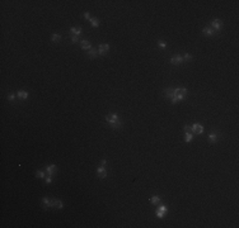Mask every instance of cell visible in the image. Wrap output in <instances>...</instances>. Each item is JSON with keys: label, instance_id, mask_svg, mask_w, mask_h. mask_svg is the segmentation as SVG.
<instances>
[{"label": "cell", "instance_id": "11", "mask_svg": "<svg viewBox=\"0 0 239 228\" xmlns=\"http://www.w3.org/2000/svg\"><path fill=\"white\" fill-rule=\"evenodd\" d=\"M52 207L57 208V209H62L64 208V204L61 200H57V199H52Z\"/></svg>", "mask_w": 239, "mask_h": 228}, {"label": "cell", "instance_id": "29", "mask_svg": "<svg viewBox=\"0 0 239 228\" xmlns=\"http://www.w3.org/2000/svg\"><path fill=\"white\" fill-rule=\"evenodd\" d=\"M51 181H52V177H51V176H48L47 179H46V184H51Z\"/></svg>", "mask_w": 239, "mask_h": 228}, {"label": "cell", "instance_id": "19", "mask_svg": "<svg viewBox=\"0 0 239 228\" xmlns=\"http://www.w3.org/2000/svg\"><path fill=\"white\" fill-rule=\"evenodd\" d=\"M90 24L93 25V27H99V22L97 20V19H94V18H90Z\"/></svg>", "mask_w": 239, "mask_h": 228}, {"label": "cell", "instance_id": "16", "mask_svg": "<svg viewBox=\"0 0 239 228\" xmlns=\"http://www.w3.org/2000/svg\"><path fill=\"white\" fill-rule=\"evenodd\" d=\"M70 32H71L74 36H80L81 34V28H71Z\"/></svg>", "mask_w": 239, "mask_h": 228}, {"label": "cell", "instance_id": "2", "mask_svg": "<svg viewBox=\"0 0 239 228\" xmlns=\"http://www.w3.org/2000/svg\"><path fill=\"white\" fill-rule=\"evenodd\" d=\"M192 133H196V134H202V132H204V127L200 124V123H195V124H192Z\"/></svg>", "mask_w": 239, "mask_h": 228}, {"label": "cell", "instance_id": "6", "mask_svg": "<svg viewBox=\"0 0 239 228\" xmlns=\"http://www.w3.org/2000/svg\"><path fill=\"white\" fill-rule=\"evenodd\" d=\"M211 25H212V27H214L216 30H221V28H223V22L220 20V19H215V20L211 22Z\"/></svg>", "mask_w": 239, "mask_h": 228}, {"label": "cell", "instance_id": "4", "mask_svg": "<svg viewBox=\"0 0 239 228\" xmlns=\"http://www.w3.org/2000/svg\"><path fill=\"white\" fill-rule=\"evenodd\" d=\"M97 174H98V177L104 179V177L107 176V170L104 169V166H99L98 169H97Z\"/></svg>", "mask_w": 239, "mask_h": 228}, {"label": "cell", "instance_id": "17", "mask_svg": "<svg viewBox=\"0 0 239 228\" xmlns=\"http://www.w3.org/2000/svg\"><path fill=\"white\" fill-rule=\"evenodd\" d=\"M60 39H61V36L57 34V33H55V34L51 36V41H52V42H59Z\"/></svg>", "mask_w": 239, "mask_h": 228}, {"label": "cell", "instance_id": "15", "mask_svg": "<svg viewBox=\"0 0 239 228\" xmlns=\"http://www.w3.org/2000/svg\"><path fill=\"white\" fill-rule=\"evenodd\" d=\"M42 203L45 204V207H52V199H47V198H43L42 199Z\"/></svg>", "mask_w": 239, "mask_h": 228}, {"label": "cell", "instance_id": "13", "mask_svg": "<svg viewBox=\"0 0 239 228\" xmlns=\"http://www.w3.org/2000/svg\"><path fill=\"white\" fill-rule=\"evenodd\" d=\"M202 33H204L205 36H212V34L215 33V30L211 29V28H204V29H202Z\"/></svg>", "mask_w": 239, "mask_h": 228}, {"label": "cell", "instance_id": "28", "mask_svg": "<svg viewBox=\"0 0 239 228\" xmlns=\"http://www.w3.org/2000/svg\"><path fill=\"white\" fill-rule=\"evenodd\" d=\"M84 18L88 19V20H90V14H89V11H85V13H84Z\"/></svg>", "mask_w": 239, "mask_h": 228}, {"label": "cell", "instance_id": "27", "mask_svg": "<svg viewBox=\"0 0 239 228\" xmlns=\"http://www.w3.org/2000/svg\"><path fill=\"white\" fill-rule=\"evenodd\" d=\"M78 41H79V37H78V36H74V37L71 38V42H73V43H76Z\"/></svg>", "mask_w": 239, "mask_h": 228}, {"label": "cell", "instance_id": "25", "mask_svg": "<svg viewBox=\"0 0 239 228\" xmlns=\"http://www.w3.org/2000/svg\"><path fill=\"white\" fill-rule=\"evenodd\" d=\"M14 99H15V94H9V95H8V100L13 101Z\"/></svg>", "mask_w": 239, "mask_h": 228}, {"label": "cell", "instance_id": "22", "mask_svg": "<svg viewBox=\"0 0 239 228\" xmlns=\"http://www.w3.org/2000/svg\"><path fill=\"white\" fill-rule=\"evenodd\" d=\"M182 58H183V61L188 62V61H191V60H192V56H191L190 53H184V56L182 57Z\"/></svg>", "mask_w": 239, "mask_h": 228}, {"label": "cell", "instance_id": "5", "mask_svg": "<svg viewBox=\"0 0 239 228\" xmlns=\"http://www.w3.org/2000/svg\"><path fill=\"white\" fill-rule=\"evenodd\" d=\"M57 171V169H56V165H54V163H51V165H48V166L46 167V172H47V175L48 176H52L55 172Z\"/></svg>", "mask_w": 239, "mask_h": 228}, {"label": "cell", "instance_id": "21", "mask_svg": "<svg viewBox=\"0 0 239 228\" xmlns=\"http://www.w3.org/2000/svg\"><path fill=\"white\" fill-rule=\"evenodd\" d=\"M150 201H151V204H158V203H160V198L159 196H153Z\"/></svg>", "mask_w": 239, "mask_h": 228}, {"label": "cell", "instance_id": "14", "mask_svg": "<svg viewBox=\"0 0 239 228\" xmlns=\"http://www.w3.org/2000/svg\"><path fill=\"white\" fill-rule=\"evenodd\" d=\"M17 96H18L19 99H27V98H28V93H27V91H18Z\"/></svg>", "mask_w": 239, "mask_h": 228}, {"label": "cell", "instance_id": "7", "mask_svg": "<svg viewBox=\"0 0 239 228\" xmlns=\"http://www.w3.org/2000/svg\"><path fill=\"white\" fill-rule=\"evenodd\" d=\"M108 51H109L108 44H99V47H98V53L99 55H106Z\"/></svg>", "mask_w": 239, "mask_h": 228}, {"label": "cell", "instance_id": "24", "mask_svg": "<svg viewBox=\"0 0 239 228\" xmlns=\"http://www.w3.org/2000/svg\"><path fill=\"white\" fill-rule=\"evenodd\" d=\"M158 46H159L160 48H164V47L167 46V43H165L164 41H158Z\"/></svg>", "mask_w": 239, "mask_h": 228}, {"label": "cell", "instance_id": "8", "mask_svg": "<svg viewBox=\"0 0 239 228\" xmlns=\"http://www.w3.org/2000/svg\"><path fill=\"white\" fill-rule=\"evenodd\" d=\"M163 94H164V96H165V98L172 99V98H173V95H174V89L168 87V89H165V90L163 91Z\"/></svg>", "mask_w": 239, "mask_h": 228}, {"label": "cell", "instance_id": "30", "mask_svg": "<svg viewBox=\"0 0 239 228\" xmlns=\"http://www.w3.org/2000/svg\"><path fill=\"white\" fill-rule=\"evenodd\" d=\"M106 163H107V161H106V160H102V162H101V166H106Z\"/></svg>", "mask_w": 239, "mask_h": 228}, {"label": "cell", "instance_id": "1", "mask_svg": "<svg viewBox=\"0 0 239 228\" xmlns=\"http://www.w3.org/2000/svg\"><path fill=\"white\" fill-rule=\"evenodd\" d=\"M106 120L112 128H116V129L122 128V120L120 119V117L116 113H108L106 115Z\"/></svg>", "mask_w": 239, "mask_h": 228}, {"label": "cell", "instance_id": "18", "mask_svg": "<svg viewBox=\"0 0 239 228\" xmlns=\"http://www.w3.org/2000/svg\"><path fill=\"white\" fill-rule=\"evenodd\" d=\"M98 55V51H95V49H89V53H88V56L90 57V58H94V57Z\"/></svg>", "mask_w": 239, "mask_h": 228}, {"label": "cell", "instance_id": "10", "mask_svg": "<svg viewBox=\"0 0 239 228\" xmlns=\"http://www.w3.org/2000/svg\"><path fill=\"white\" fill-rule=\"evenodd\" d=\"M217 138H219V134L216 132H211L210 134H209V141L211 142V143H215L216 141H217Z\"/></svg>", "mask_w": 239, "mask_h": 228}, {"label": "cell", "instance_id": "12", "mask_svg": "<svg viewBox=\"0 0 239 228\" xmlns=\"http://www.w3.org/2000/svg\"><path fill=\"white\" fill-rule=\"evenodd\" d=\"M80 46H81V48L83 49H90V42L89 41H87V39H83L81 42H80Z\"/></svg>", "mask_w": 239, "mask_h": 228}, {"label": "cell", "instance_id": "9", "mask_svg": "<svg viewBox=\"0 0 239 228\" xmlns=\"http://www.w3.org/2000/svg\"><path fill=\"white\" fill-rule=\"evenodd\" d=\"M165 212H167V208H165L164 205H160V208L158 209V212H157V217H158V218H163Z\"/></svg>", "mask_w": 239, "mask_h": 228}, {"label": "cell", "instance_id": "26", "mask_svg": "<svg viewBox=\"0 0 239 228\" xmlns=\"http://www.w3.org/2000/svg\"><path fill=\"white\" fill-rule=\"evenodd\" d=\"M37 177H45V172L43 171H37Z\"/></svg>", "mask_w": 239, "mask_h": 228}, {"label": "cell", "instance_id": "3", "mask_svg": "<svg viewBox=\"0 0 239 228\" xmlns=\"http://www.w3.org/2000/svg\"><path fill=\"white\" fill-rule=\"evenodd\" d=\"M169 62L172 63V65H181V63H183L184 61H183V58L181 56H174V57H172V58L169 60Z\"/></svg>", "mask_w": 239, "mask_h": 228}, {"label": "cell", "instance_id": "20", "mask_svg": "<svg viewBox=\"0 0 239 228\" xmlns=\"http://www.w3.org/2000/svg\"><path fill=\"white\" fill-rule=\"evenodd\" d=\"M192 139H193V134H191V133H186L184 141H186V142H191Z\"/></svg>", "mask_w": 239, "mask_h": 228}, {"label": "cell", "instance_id": "23", "mask_svg": "<svg viewBox=\"0 0 239 228\" xmlns=\"http://www.w3.org/2000/svg\"><path fill=\"white\" fill-rule=\"evenodd\" d=\"M183 129H184V132H186V133H191V132H192V128H191V125H190V124H186Z\"/></svg>", "mask_w": 239, "mask_h": 228}]
</instances>
